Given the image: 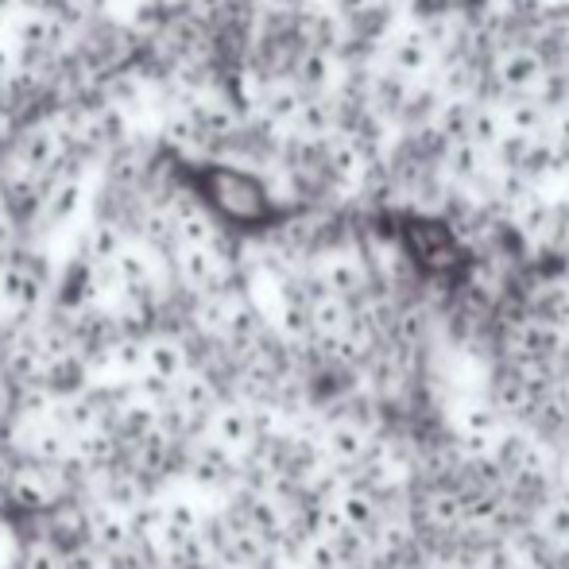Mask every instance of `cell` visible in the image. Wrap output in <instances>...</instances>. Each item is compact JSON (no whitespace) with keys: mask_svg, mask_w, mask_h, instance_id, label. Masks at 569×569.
Returning <instances> with one entry per match:
<instances>
[{"mask_svg":"<svg viewBox=\"0 0 569 569\" xmlns=\"http://www.w3.org/2000/svg\"><path fill=\"white\" fill-rule=\"evenodd\" d=\"M206 206L210 213H226L229 221H260L271 210V194L256 174L237 167H210L206 171Z\"/></svg>","mask_w":569,"mask_h":569,"instance_id":"1","label":"cell"},{"mask_svg":"<svg viewBox=\"0 0 569 569\" xmlns=\"http://www.w3.org/2000/svg\"><path fill=\"white\" fill-rule=\"evenodd\" d=\"M503 349H508L511 365H547L558 368V360L566 357L569 341L562 326L539 322V318H516L508 326V338H503Z\"/></svg>","mask_w":569,"mask_h":569,"instance_id":"2","label":"cell"},{"mask_svg":"<svg viewBox=\"0 0 569 569\" xmlns=\"http://www.w3.org/2000/svg\"><path fill=\"white\" fill-rule=\"evenodd\" d=\"M310 276L322 287V295H333V299L349 302V307H357L368 295V287H372V268H368V260H360L357 252H341V248L338 252L318 256Z\"/></svg>","mask_w":569,"mask_h":569,"instance_id":"3","label":"cell"},{"mask_svg":"<svg viewBox=\"0 0 569 569\" xmlns=\"http://www.w3.org/2000/svg\"><path fill=\"white\" fill-rule=\"evenodd\" d=\"M167 221H171V237L174 248H218L221 232H218V218L210 213V206L194 194H179L163 206Z\"/></svg>","mask_w":569,"mask_h":569,"instance_id":"4","label":"cell"},{"mask_svg":"<svg viewBox=\"0 0 569 569\" xmlns=\"http://www.w3.org/2000/svg\"><path fill=\"white\" fill-rule=\"evenodd\" d=\"M174 271H179L182 287L194 291L198 299L206 295H221L229 283V256L218 248H174Z\"/></svg>","mask_w":569,"mask_h":569,"instance_id":"5","label":"cell"},{"mask_svg":"<svg viewBox=\"0 0 569 569\" xmlns=\"http://www.w3.org/2000/svg\"><path fill=\"white\" fill-rule=\"evenodd\" d=\"M62 148H67V140H62V132L51 120L31 124L28 132H20V140H16V148H12L16 174H28V179L39 182L43 174H51L54 167H59Z\"/></svg>","mask_w":569,"mask_h":569,"instance_id":"6","label":"cell"},{"mask_svg":"<svg viewBox=\"0 0 569 569\" xmlns=\"http://www.w3.org/2000/svg\"><path fill=\"white\" fill-rule=\"evenodd\" d=\"M372 446H376V435L360 430L357 422H349V419H333L330 427L318 435V453H322V461L333 465L338 472L360 469L365 457L372 453Z\"/></svg>","mask_w":569,"mask_h":569,"instance_id":"7","label":"cell"},{"mask_svg":"<svg viewBox=\"0 0 569 569\" xmlns=\"http://www.w3.org/2000/svg\"><path fill=\"white\" fill-rule=\"evenodd\" d=\"M43 291H47V279L36 263L20 260H0V307L12 310V315H31V310L43 302Z\"/></svg>","mask_w":569,"mask_h":569,"instance_id":"8","label":"cell"},{"mask_svg":"<svg viewBox=\"0 0 569 569\" xmlns=\"http://www.w3.org/2000/svg\"><path fill=\"white\" fill-rule=\"evenodd\" d=\"M542 62H539V54L531 51L527 43H508V47H500V51L492 54V82L500 86L503 93H531L535 86H539V78H542Z\"/></svg>","mask_w":569,"mask_h":569,"instance_id":"9","label":"cell"},{"mask_svg":"<svg viewBox=\"0 0 569 569\" xmlns=\"http://www.w3.org/2000/svg\"><path fill=\"white\" fill-rule=\"evenodd\" d=\"M302 90L291 82V78H268L256 93V113H260V124L271 128V132H291L295 117L302 109Z\"/></svg>","mask_w":569,"mask_h":569,"instance_id":"10","label":"cell"},{"mask_svg":"<svg viewBox=\"0 0 569 569\" xmlns=\"http://www.w3.org/2000/svg\"><path fill=\"white\" fill-rule=\"evenodd\" d=\"M435 62H438V54L430 51L427 39H422L415 28L396 31V36L388 39V47H383V70L407 78V82L427 78L430 70H435Z\"/></svg>","mask_w":569,"mask_h":569,"instance_id":"11","label":"cell"},{"mask_svg":"<svg viewBox=\"0 0 569 569\" xmlns=\"http://www.w3.org/2000/svg\"><path fill=\"white\" fill-rule=\"evenodd\" d=\"M508 226L527 240V248H550L555 226H558V202L547 190H535L527 202H519L516 210L508 213Z\"/></svg>","mask_w":569,"mask_h":569,"instance_id":"12","label":"cell"},{"mask_svg":"<svg viewBox=\"0 0 569 569\" xmlns=\"http://www.w3.org/2000/svg\"><path fill=\"white\" fill-rule=\"evenodd\" d=\"M341 59L326 51H299L291 62V82L302 90V98H333L341 86Z\"/></svg>","mask_w":569,"mask_h":569,"instance_id":"13","label":"cell"},{"mask_svg":"<svg viewBox=\"0 0 569 569\" xmlns=\"http://www.w3.org/2000/svg\"><path fill=\"white\" fill-rule=\"evenodd\" d=\"M206 430H210V442L221 446V450L232 457L256 446L252 407H244V403H218V411L206 419Z\"/></svg>","mask_w":569,"mask_h":569,"instance_id":"14","label":"cell"},{"mask_svg":"<svg viewBox=\"0 0 569 569\" xmlns=\"http://www.w3.org/2000/svg\"><path fill=\"white\" fill-rule=\"evenodd\" d=\"M333 511H338V519L345 523V531H357V535H372L376 523H380L383 516V503H380V492H372V488L365 485H345L338 496H333Z\"/></svg>","mask_w":569,"mask_h":569,"instance_id":"15","label":"cell"},{"mask_svg":"<svg viewBox=\"0 0 569 569\" xmlns=\"http://www.w3.org/2000/svg\"><path fill=\"white\" fill-rule=\"evenodd\" d=\"M411 86L415 82L391 74V70H376V74L365 78V109L380 120H388V124H399V117H403V109H407V98H411Z\"/></svg>","mask_w":569,"mask_h":569,"instance_id":"16","label":"cell"},{"mask_svg":"<svg viewBox=\"0 0 569 569\" xmlns=\"http://www.w3.org/2000/svg\"><path fill=\"white\" fill-rule=\"evenodd\" d=\"M86 198H90V187H86V179H78V174H70V179H59V182H51V187L43 190L39 218H43L47 226H67V221H74L78 213L86 210Z\"/></svg>","mask_w":569,"mask_h":569,"instance_id":"17","label":"cell"},{"mask_svg":"<svg viewBox=\"0 0 569 569\" xmlns=\"http://www.w3.org/2000/svg\"><path fill=\"white\" fill-rule=\"evenodd\" d=\"M190 372V357L187 345L179 338H148L143 341V376H156L163 383H179Z\"/></svg>","mask_w":569,"mask_h":569,"instance_id":"18","label":"cell"},{"mask_svg":"<svg viewBox=\"0 0 569 569\" xmlns=\"http://www.w3.org/2000/svg\"><path fill=\"white\" fill-rule=\"evenodd\" d=\"M90 519V547L98 550L101 558H117V555H128L132 550V531H128V516H120L113 508H93L86 511Z\"/></svg>","mask_w":569,"mask_h":569,"instance_id":"19","label":"cell"},{"mask_svg":"<svg viewBox=\"0 0 569 569\" xmlns=\"http://www.w3.org/2000/svg\"><path fill=\"white\" fill-rule=\"evenodd\" d=\"M59 43V20L47 16L43 8H28L12 23V47L20 54H47Z\"/></svg>","mask_w":569,"mask_h":569,"instance_id":"20","label":"cell"},{"mask_svg":"<svg viewBox=\"0 0 569 569\" xmlns=\"http://www.w3.org/2000/svg\"><path fill=\"white\" fill-rule=\"evenodd\" d=\"M485 167H488V156L477 148V143H469V140L446 143L442 159H438V171H442V179L450 182V187H457V190L469 187V182L477 179Z\"/></svg>","mask_w":569,"mask_h":569,"instance_id":"21","label":"cell"},{"mask_svg":"<svg viewBox=\"0 0 569 569\" xmlns=\"http://www.w3.org/2000/svg\"><path fill=\"white\" fill-rule=\"evenodd\" d=\"M430 326H435V315H430L427 302H411V307H399L396 318H391V349L403 352H419L422 341L430 338Z\"/></svg>","mask_w":569,"mask_h":569,"instance_id":"22","label":"cell"},{"mask_svg":"<svg viewBox=\"0 0 569 569\" xmlns=\"http://www.w3.org/2000/svg\"><path fill=\"white\" fill-rule=\"evenodd\" d=\"M341 128V109L333 98H307L299 109V117H295L291 132L302 136V140H330V136H338Z\"/></svg>","mask_w":569,"mask_h":569,"instance_id":"23","label":"cell"},{"mask_svg":"<svg viewBox=\"0 0 569 569\" xmlns=\"http://www.w3.org/2000/svg\"><path fill=\"white\" fill-rule=\"evenodd\" d=\"M535 535H539L542 547L569 550V492H555V496H547V500H539Z\"/></svg>","mask_w":569,"mask_h":569,"instance_id":"24","label":"cell"},{"mask_svg":"<svg viewBox=\"0 0 569 569\" xmlns=\"http://www.w3.org/2000/svg\"><path fill=\"white\" fill-rule=\"evenodd\" d=\"M500 120H503V132L523 136V140H539V136L547 132L550 113L535 98H523V93L516 98V93H511L500 106Z\"/></svg>","mask_w":569,"mask_h":569,"instance_id":"25","label":"cell"},{"mask_svg":"<svg viewBox=\"0 0 569 569\" xmlns=\"http://www.w3.org/2000/svg\"><path fill=\"white\" fill-rule=\"evenodd\" d=\"M307 315H310V333H315V341L341 338L352 322V307L341 299H333V295H318V299H310Z\"/></svg>","mask_w":569,"mask_h":569,"instance_id":"26","label":"cell"},{"mask_svg":"<svg viewBox=\"0 0 569 569\" xmlns=\"http://www.w3.org/2000/svg\"><path fill=\"white\" fill-rule=\"evenodd\" d=\"M190 113H194L198 128H202L206 143H210V140H229V136L240 128V113L229 106V101H221V98L190 101Z\"/></svg>","mask_w":569,"mask_h":569,"instance_id":"27","label":"cell"},{"mask_svg":"<svg viewBox=\"0 0 569 569\" xmlns=\"http://www.w3.org/2000/svg\"><path fill=\"white\" fill-rule=\"evenodd\" d=\"M422 519L442 535H461V492L457 488H430L422 496Z\"/></svg>","mask_w":569,"mask_h":569,"instance_id":"28","label":"cell"},{"mask_svg":"<svg viewBox=\"0 0 569 569\" xmlns=\"http://www.w3.org/2000/svg\"><path fill=\"white\" fill-rule=\"evenodd\" d=\"M124 229L117 221H98L90 232H86V260L90 268H109L120 252H124Z\"/></svg>","mask_w":569,"mask_h":569,"instance_id":"29","label":"cell"},{"mask_svg":"<svg viewBox=\"0 0 569 569\" xmlns=\"http://www.w3.org/2000/svg\"><path fill=\"white\" fill-rule=\"evenodd\" d=\"M472 109H477V101H472V98H446L442 106H438L435 120H430V128H435L446 143L465 140V136H469Z\"/></svg>","mask_w":569,"mask_h":569,"instance_id":"30","label":"cell"},{"mask_svg":"<svg viewBox=\"0 0 569 569\" xmlns=\"http://www.w3.org/2000/svg\"><path fill=\"white\" fill-rule=\"evenodd\" d=\"M163 140L171 143V148H202L206 143V136H202V128H198V120L194 113H190V106L187 109H174V113H167L163 120Z\"/></svg>","mask_w":569,"mask_h":569,"instance_id":"31","label":"cell"},{"mask_svg":"<svg viewBox=\"0 0 569 569\" xmlns=\"http://www.w3.org/2000/svg\"><path fill=\"white\" fill-rule=\"evenodd\" d=\"M500 136H503L500 109H492V106H477V109H472L469 136H465V140H469V143H477V148L488 156V151H492L496 143H500Z\"/></svg>","mask_w":569,"mask_h":569,"instance_id":"32","label":"cell"},{"mask_svg":"<svg viewBox=\"0 0 569 569\" xmlns=\"http://www.w3.org/2000/svg\"><path fill=\"white\" fill-rule=\"evenodd\" d=\"M109 357H113L120 376H132V380H140V376H143V341L140 338L113 341V345H109Z\"/></svg>","mask_w":569,"mask_h":569,"instance_id":"33","label":"cell"},{"mask_svg":"<svg viewBox=\"0 0 569 569\" xmlns=\"http://www.w3.org/2000/svg\"><path fill=\"white\" fill-rule=\"evenodd\" d=\"M163 531H174V535H198L202 531V516L190 500H171L163 508Z\"/></svg>","mask_w":569,"mask_h":569,"instance_id":"34","label":"cell"},{"mask_svg":"<svg viewBox=\"0 0 569 569\" xmlns=\"http://www.w3.org/2000/svg\"><path fill=\"white\" fill-rule=\"evenodd\" d=\"M299 558H302V569H345L330 539H307V542H299Z\"/></svg>","mask_w":569,"mask_h":569,"instance_id":"35","label":"cell"},{"mask_svg":"<svg viewBox=\"0 0 569 569\" xmlns=\"http://www.w3.org/2000/svg\"><path fill=\"white\" fill-rule=\"evenodd\" d=\"M20 569H62V558L43 542V547H31L28 555H23Z\"/></svg>","mask_w":569,"mask_h":569,"instance_id":"36","label":"cell"},{"mask_svg":"<svg viewBox=\"0 0 569 569\" xmlns=\"http://www.w3.org/2000/svg\"><path fill=\"white\" fill-rule=\"evenodd\" d=\"M372 4H376V0H330L326 8H330V12H338L341 20L349 23V20H357V16H365Z\"/></svg>","mask_w":569,"mask_h":569,"instance_id":"37","label":"cell"},{"mask_svg":"<svg viewBox=\"0 0 569 569\" xmlns=\"http://www.w3.org/2000/svg\"><path fill=\"white\" fill-rule=\"evenodd\" d=\"M16 67H20V51L12 47V39L0 36V82H4V78L12 74Z\"/></svg>","mask_w":569,"mask_h":569,"instance_id":"38","label":"cell"},{"mask_svg":"<svg viewBox=\"0 0 569 569\" xmlns=\"http://www.w3.org/2000/svg\"><path fill=\"white\" fill-rule=\"evenodd\" d=\"M263 8L276 16H299L307 8V0H263Z\"/></svg>","mask_w":569,"mask_h":569,"instance_id":"39","label":"cell"},{"mask_svg":"<svg viewBox=\"0 0 569 569\" xmlns=\"http://www.w3.org/2000/svg\"><path fill=\"white\" fill-rule=\"evenodd\" d=\"M403 569H450L442 555H415Z\"/></svg>","mask_w":569,"mask_h":569,"instance_id":"40","label":"cell"},{"mask_svg":"<svg viewBox=\"0 0 569 569\" xmlns=\"http://www.w3.org/2000/svg\"><path fill=\"white\" fill-rule=\"evenodd\" d=\"M558 472H562V485H566V492H569V446H566V457H562V469H558Z\"/></svg>","mask_w":569,"mask_h":569,"instance_id":"41","label":"cell"},{"mask_svg":"<svg viewBox=\"0 0 569 569\" xmlns=\"http://www.w3.org/2000/svg\"><path fill=\"white\" fill-rule=\"evenodd\" d=\"M23 4H28V8H43L47 0H23Z\"/></svg>","mask_w":569,"mask_h":569,"instance_id":"42","label":"cell"}]
</instances>
